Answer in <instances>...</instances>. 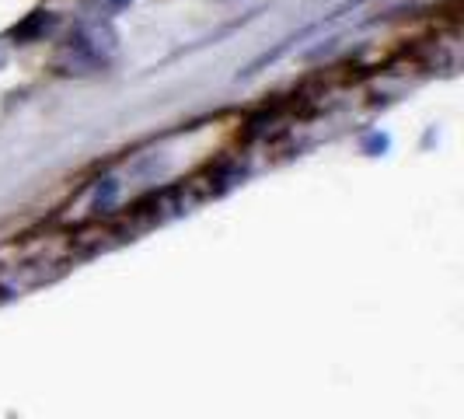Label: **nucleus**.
I'll use <instances>...</instances> for the list:
<instances>
[{
	"label": "nucleus",
	"instance_id": "nucleus-1",
	"mask_svg": "<svg viewBox=\"0 0 464 419\" xmlns=\"http://www.w3.org/2000/svg\"><path fill=\"white\" fill-rule=\"evenodd\" d=\"M49 24H53V18H43V11H39V15H35L28 24L14 28V35H18V39H28V35H39V32H43V28H49Z\"/></svg>",
	"mask_w": 464,
	"mask_h": 419
}]
</instances>
